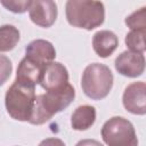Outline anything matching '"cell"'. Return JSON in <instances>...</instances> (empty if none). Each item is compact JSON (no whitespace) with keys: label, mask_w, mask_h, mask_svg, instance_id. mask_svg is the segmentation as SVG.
I'll list each match as a JSON object with an SVG mask.
<instances>
[{"label":"cell","mask_w":146,"mask_h":146,"mask_svg":"<svg viewBox=\"0 0 146 146\" xmlns=\"http://www.w3.org/2000/svg\"><path fill=\"white\" fill-rule=\"evenodd\" d=\"M75 97L73 86L67 82L64 86L46 90V94L35 95L31 116L27 122L31 124H43L52 119L55 114L65 110Z\"/></svg>","instance_id":"obj_1"},{"label":"cell","mask_w":146,"mask_h":146,"mask_svg":"<svg viewBox=\"0 0 146 146\" xmlns=\"http://www.w3.org/2000/svg\"><path fill=\"white\" fill-rule=\"evenodd\" d=\"M65 15L70 25L91 31L104 23L105 8L99 0H67Z\"/></svg>","instance_id":"obj_2"},{"label":"cell","mask_w":146,"mask_h":146,"mask_svg":"<svg viewBox=\"0 0 146 146\" xmlns=\"http://www.w3.org/2000/svg\"><path fill=\"white\" fill-rule=\"evenodd\" d=\"M35 98V86L14 81L5 96L7 113L17 121H29Z\"/></svg>","instance_id":"obj_3"},{"label":"cell","mask_w":146,"mask_h":146,"mask_svg":"<svg viewBox=\"0 0 146 146\" xmlns=\"http://www.w3.org/2000/svg\"><path fill=\"white\" fill-rule=\"evenodd\" d=\"M113 73L108 66L99 63L89 64L81 78V88L84 95L94 100L105 98L113 87Z\"/></svg>","instance_id":"obj_4"},{"label":"cell","mask_w":146,"mask_h":146,"mask_svg":"<svg viewBox=\"0 0 146 146\" xmlns=\"http://www.w3.org/2000/svg\"><path fill=\"white\" fill-rule=\"evenodd\" d=\"M100 133L103 141L110 146L138 145L133 124L122 116H113L107 120L103 124Z\"/></svg>","instance_id":"obj_5"},{"label":"cell","mask_w":146,"mask_h":146,"mask_svg":"<svg viewBox=\"0 0 146 146\" xmlns=\"http://www.w3.org/2000/svg\"><path fill=\"white\" fill-rule=\"evenodd\" d=\"M146 84L143 81L130 83L123 92L122 103L131 114L145 115L146 113Z\"/></svg>","instance_id":"obj_6"},{"label":"cell","mask_w":146,"mask_h":146,"mask_svg":"<svg viewBox=\"0 0 146 146\" xmlns=\"http://www.w3.org/2000/svg\"><path fill=\"white\" fill-rule=\"evenodd\" d=\"M29 16L35 25L50 27L57 18V5L55 0H32Z\"/></svg>","instance_id":"obj_7"},{"label":"cell","mask_w":146,"mask_h":146,"mask_svg":"<svg viewBox=\"0 0 146 146\" xmlns=\"http://www.w3.org/2000/svg\"><path fill=\"white\" fill-rule=\"evenodd\" d=\"M115 70L123 76L137 78L145 71L144 54L127 50L121 52L115 59Z\"/></svg>","instance_id":"obj_8"},{"label":"cell","mask_w":146,"mask_h":146,"mask_svg":"<svg viewBox=\"0 0 146 146\" xmlns=\"http://www.w3.org/2000/svg\"><path fill=\"white\" fill-rule=\"evenodd\" d=\"M67 82H68V72L62 63L52 60L43 66L39 83L44 90L59 88Z\"/></svg>","instance_id":"obj_9"},{"label":"cell","mask_w":146,"mask_h":146,"mask_svg":"<svg viewBox=\"0 0 146 146\" xmlns=\"http://www.w3.org/2000/svg\"><path fill=\"white\" fill-rule=\"evenodd\" d=\"M25 56L40 65H46L56 58V50L51 42L36 39L25 47Z\"/></svg>","instance_id":"obj_10"},{"label":"cell","mask_w":146,"mask_h":146,"mask_svg":"<svg viewBox=\"0 0 146 146\" xmlns=\"http://www.w3.org/2000/svg\"><path fill=\"white\" fill-rule=\"evenodd\" d=\"M119 46V39L116 34L108 30H102L94 34L92 36V48L94 51L102 58L111 56Z\"/></svg>","instance_id":"obj_11"},{"label":"cell","mask_w":146,"mask_h":146,"mask_svg":"<svg viewBox=\"0 0 146 146\" xmlns=\"http://www.w3.org/2000/svg\"><path fill=\"white\" fill-rule=\"evenodd\" d=\"M43 66L44 65H40L25 56L18 64L16 72V81L30 86H36L40 81L41 71Z\"/></svg>","instance_id":"obj_12"},{"label":"cell","mask_w":146,"mask_h":146,"mask_svg":"<svg viewBox=\"0 0 146 146\" xmlns=\"http://www.w3.org/2000/svg\"><path fill=\"white\" fill-rule=\"evenodd\" d=\"M96 121V108L91 105H81L76 107L71 116V125L76 131L88 130Z\"/></svg>","instance_id":"obj_13"},{"label":"cell","mask_w":146,"mask_h":146,"mask_svg":"<svg viewBox=\"0 0 146 146\" xmlns=\"http://www.w3.org/2000/svg\"><path fill=\"white\" fill-rule=\"evenodd\" d=\"M19 41V31L10 24L0 26V52L13 50Z\"/></svg>","instance_id":"obj_14"},{"label":"cell","mask_w":146,"mask_h":146,"mask_svg":"<svg viewBox=\"0 0 146 146\" xmlns=\"http://www.w3.org/2000/svg\"><path fill=\"white\" fill-rule=\"evenodd\" d=\"M145 35H146V30H130V32L125 35V40H124L129 50L144 54L146 49Z\"/></svg>","instance_id":"obj_15"},{"label":"cell","mask_w":146,"mask_h":146,"mask_svg":"<svg viewBox=\"0 0 146 146\" xmlns=\"http://www.w3.org/2000/svg\"><path fill=\"white\" fill-rule=\"evenodd\" d=\"M125 24L130 30H146V8L133 11L131 15L125 17Z\"/></svg>","instance_id":"obj_16"},{"label":"cell","mask_w":146,"mask_h":146,"mask_svg":"<svg viewBox=\"0 0 146 146\" xmlns=\"http://www.w3.org/2000/svg\"><path fill=\"white\" fill-rule=\"evenodd\" d=\"M32 0H0V3L9 11L14 14H23L25 13L30 6Z\"/></svg>","instance_id":"obj_17"},{"label":"cell","mask_w":146,"mask_h":146,"mask_svg":"<svg viewBox=\"0 0 146 146\" xmlns=\"http://www.w3.org/2000/svg\"><path fill=\"white\" fill-rule=\"evenodd\" d=\"M13 64L7 56L0 55V86H2L10 76Z\"/></svg>","instance_id":"obj_18"}]
</instances>
